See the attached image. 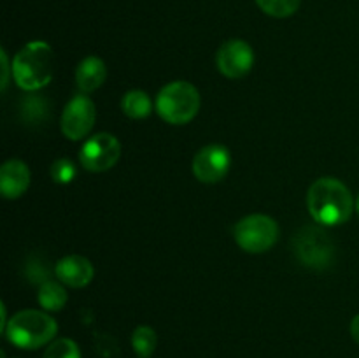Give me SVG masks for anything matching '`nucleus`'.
I'll use <instances>...</instances> for the list:
<instances>
[{"instance_id":"2","label":"nucleus","mask_w":359,"mask_h":358,"mask_svg":"<svg viewBox=\"0 0 359 358\" xmlns=\"http://www.w3.org/2000/svg\"><path fill=\"white\" fill-rule=\"evenodd\" d=\"M55 74V55L48 42L32 41L16 53L13 77L25 91H37L49 84Z\"/></svg>"},{"instance_id":"13","label":"nucleus","mask_w":359,"mask_h":358,"mask_svg":"<svg viewBox=\"0 0 359 358\" xmlns=\"http://www.w3.org/2000/svg\"><path fill=\"white\" fill-rule=\"evenodd\" d=\"M105 77H107V67H105L104 60L97 58V56H88L77 65L76 81L77 88L83 93H91V91L98 90L104 84Z\"/></svg>"},{"instance_id":"10","label":"nucleus","mask_w":359,"mask_h":358,"mask_svg":"<svg viewBox=\"0 0 359 358\" xmlns=\"http://www.w3.org/2000/svg\"><path fill=\"white\" fill-rule=\"evenodd\" d=\"M217 69L228 79H241L255 65V51L242 39H231L224 42L216 56Z\"/></svg>"},{"instance_id":"20","label":"nucleus","mask_w":359,"mask_h":358,"mask_svg":"<svg viewBox=\"0 0 359 358\" xmlns=\"http://www.w3.org/2000/svg\"><path fill=\"white\" fill-rule=\"evenodd\" d=\"M76 174V165L70 160H67V158H60V160H56L51 165V178L58 185H69V183L74 181Z\"/></svg>"},{"instance_id":"4","label":"nucleus","mask_w":359,"mask_h":358,"mask_svg":"<svg viewBox=\"0 0 359 358\" xmlns=\"http://www.w3.org/2000/svg\"><path fill=\"white\" fill-rule=\"evenodd\" d=\"M200 109V93L188 81H174L160 90L156 97V112L170 125H186Z\"/></svg>"},{"instance_id":"9","label":"nucleus","mask_w":359,"mask_h":358,"mask_svg":"<svg viewBox=\"0 0 359 358\" xmlns=\"http://www.w3.org/2000/svg\"><path fill=\"white\" fill-rule=\"evenodd\" d=\"M231 165V157L228 147L221 146V144H209V146L202 147L198 153L193 158V175L198 181L207 183V185H214L224 179L228 174Z\"/></svg>"},{"instance_id":"14","label":"nucleus","mask_w":359,"mask_h":358,"mask_svg":"<svg viewBox=\"0 0 359 358\" xmlns=\"http://www.w3.org/2000/svg\"><path fill=\"white\" fill-rule=\"evenodd\" d=\"M67 298H69V295H67L65 288L60 283H56V281H44V283L41 284V288H39L37 300L44 311H62L67 304Z\"/></svg>"},{"instance_id":"22","label":"nucleus","mask_w":359,"mask_h":358,"mask_svg":"<svg viewBox=\"0 0 359 358\" xmlns=\"http://www.w3.org/2000/svg\"><path fill=\"white\" fill-rule=\"evenodd\" d=\"M351 336L359 344V314L354 316L353 321H351Z\"/></svg>"},{"instance_id":"3","label":"nucleus","mask_w":359,"mask_h":358,"mask_svg":"<svg viewBox=\"0 0 359 358\" xmlns=\"http://www.w3.org/2000/svg\"><path fill=\"white\" fill-rule=\"evenodd\" d=\"M4 333L7 340L20 350H39L55 340L58 323L48 312L25 309L9 319Z\"/></svg>"},{"instance_id":"11","label":"nucleus","mask_w":359,"mask_h":358,"mask_svg":"<svg viewBox=\"0 0 359 358\" xmlns=\"http://www.w3.org/2000/svg\"><path fill=\"white\" fill-rule=\"evenodd\" d=\"M55 272L56 277L70 288L86 286L95 276V269L90 260L79 255H70L60 260L55 267Z\"/></svg>"},{"instance_id":"23","label":"nucleus","mask_w":359,"mask_h":358,"mask_svg":"<svg viewBox=\"0 0 359 358\" xmlns=\"http://www.w3.org/2000/svg\"><path fill=\"white\" fill-rule=\"evenodd\" d=\"M356 211H358V214H359V197H358V200H356Z\"/></svg>"},{"instance_id":"18","label":"nucleus","mask_w":359,"mask_h":358,"mask_svg":"<svg viewBox=\"0 0 359 358\" xmlns=\"http://www.w3.org/2000/svg\"><path fill=\"white\" fill-rule=\"evenodd\" d=\"M42 358H81V350L76 340L62 337L48 344Z\"/></svg>"},{"instance_id":"12","label":"nucleus","mask_w":359,"mask_h":358,"mask_svg":"<svg viewBox=\"0 0 359 358\" xmlns=\"http://www.w3.org/2000/svg\"><path fill=\"white\" fill-rule=\"evenodd\" d=\"M30 186V168L25 161L7 160L0 168V192L6 199H20Z\"/></svg>"},{"instance_id":"15","label":"nucleus","mask_w":359,"mask_h":358,"mask_svg":"<svg viewBox=\"0 0 359 358\" xmlns=\"http://www.w3.org/2000/svg\"><path fill=\"white\" fill-rule=\"evenodd\" d=\"M121 109L128 118L144 119L153 111V100L149 95L142 90H132L123 95Z\"/></svg>"},{"instance_id":"7","label":"nucleus","mask_w":359,"mask_h":358,"mask_svg":"<svg viewBox=\"0 0 359 358\" xmlns=\"http://www.w3.org/2000/svg\"><path fill=\"white\" fill-rule=\"evenodd\" d=\"M121 157V144L112 133H95L81 147L79 161L86 171L105 172L114 167Z\"/></svg>"},{"instance_id":"17","label":"nucleus","mask_w":359,"mask_h":358,"mask_svg":"<svg viewBox=\"0 0 359 358\" xmlns=\"http://www.w3.org/2000/svg\"><path fill=\"white\" fill-rule=\"evenodd\" d=\"M21 112H23L25 121L44 123L49 116V104L46 98L27 97L21 105Z\"/></svg>"},{"instance_id":"1","label":"nucleus","mask_w":359,"mask_h":358,"mask_svg":"<svg viewBox=\"0 0 359 358\" xmlns=\"http://www.w3.org/2000/svg\"><path fill=\"white\" fill-rule=\"evenodd\" d=\"M307 207L319 225L337 227L349 221L354 211V199L342 181L335 178H321L309 188Z\"/></svg>"},{"instance_id":"8","label":"nucleus","mask_w":359,"mask_h":358,"mask_svg":"<svg viewBox=\"0 0 359 358\" xmlns=\"http://www.w3.org/2000/svg\"><path fill=\"white\" fill-rule=\"evenodd\" d=\"M97 119V109L88 95H76L67 102L62 114V132L67 139L81 140L91 132Z\"/></svg>"},{"instance_id":"6","label":"nucleus","mask_w":359,"mask_h":358,"mask_svg":"<svg viewBox=\"0 0 359 358\" xmlns=\"http://www.w3.org/2000/svg\"><path fill=\"white\" fill-rule=\"evenodd\" d=\"M293 246L298 260L305 267L323 270L332 265L335 248H333L332 239L321 228L304 227L294 237Z\"/></svg>"},{"instance_id":"19","label":"nucleus","mask_w":359,"mask_h":358,"mask_svg":"<svg viewBox=\"0 0 359 358\" xmlns=\"http://www.w3.org/2000/svg\"><path fill=\"white\" fill-rule=\"evenodd\" d=\"M259 9L273 18H287L300 7V0H256Z\"/></svg>"},{"instance_id":"16","label":"nucleus","mask_w":359,"mask_h":358,"mask_svg":"<svg viewBox=\"0 0 359 358\" xmlns=\"http://www.w3.org/2000/svg\"><path fill=\"white\" fill-rule=\"evenodd\" d=\"M158 337L151 326L140 325L132 333V347L139 358H149L156 350Z\"/></svg>"},{"instance_id":"21","label":"nucleus","mask_w":359,"mask_h":358,"mask_svg":"<svg viewBox=\"0 0 359 358\" xmlns=\"http://www.w3.org/2000/svg\"><path fill=\"white\" fill-rule=\"evenodd\" d=\"M0 56H2V70H4V77H2V90L6 91L7 84H9V70H13V65H9V60H7V53L0 51Z\"/></svg>"},{"instance_id":"5","label":"nucleus","mask_w":359,"mask_h":358,"mask_svg":"<svg viewBox=\"0 0 359 358\" xmlns=\"http://www.w3.org/2000/svg\"><path fill=\"white\" fill-rule=\"evenodd\" d=\"M235 242L248 253H265L279 239V225L266 214H249L233 228Z\"/></svg>"}]
</instances>
